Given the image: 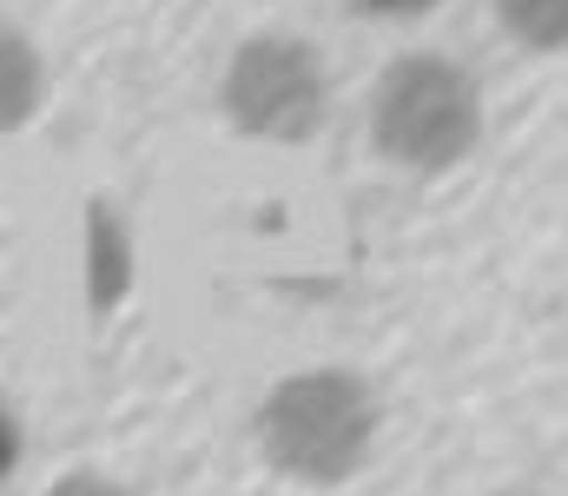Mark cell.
Masks as SVG:
<instances>
[{
  "mask_svg": "<svg viewBox=\"0 0 568 496\" xmlns=\"http://www.w3.org/2000/svg\"><path fill=\"white\" fill-rule=\"evenodd\" d=\"M140 279V252H133V225L120 219V205L106 192L87 199V312L93 318H113L126 305Z\"/></svg>",
  "mask_w": 568,
  "mask_h": 496,
  "instance_id": "277c9868",
  "label": "cell"
},
{
  "mask_svg": "<svg viewBox=\"0 0 568 496\" xmlns=\"http://www.w3.org/2000/svg\"><path fill=\"white\" fill-rule=\"evenodd\" d=\"M357 13H371V20H417L429 7H443V0H351Z\"/></svg>",
  "mask_w": 568,
  "mask_h": 496,
  "instance_id": "9c48e42d",
  "label": "cell"
},
{
  "mask_svg": "<svg viewBox=\"0 0 568 496\" xmlns=\"http://www.w3.org/2000/svg\"><path fill=\"white\" fill-rule=\"evenodd\" d=\"M483 87L463 60L449 53H397L377 87H371V146L390 165L436 179V172H456L483 146Z\"/></svg>",
  "mask_w": 568,
  "mask_h": 496,
  "instance_id": "7a4b0ae2",
  "label": "cell"
},
{
  "mask_svg": "<svg viewBox=\"0 0 568 496\" xmlns=\"http://www.w3.org/2000/svg\"><path fill=\"white\" fill-rule=\"evenodd\" d=\"M496 496H523V490H496Z\"/></svg>",
  "mask_w": 568,
  "mask_h": 496,
  "instance_id": "30bf717a",
  "label": "cell"
},
{
  "mask_svg": "<svg viewBox=\"0 0 568 496\" xmlns=\"http://www.w3.org/2000/svg\"><path fill=\"white\" fill-rule=\"evenodd\" d=\"M219 113L232 133L258 140V146H304L331 120V67L311 40L265 27V33L239 40V53L225 60Z\"/></svg>",
  "mask_w": 568,
  "mask_h": 496,
  "instance_id": "3957f363",
  "label": "cell"
},
{
  "mask_svg": "<svg viewBox=\"0 0 568 496\" xmlns=\"http://www.w3.org/2000/svg\"><path fill=\"white\" fill-rule=\"evenodd\" d=\"M47 496H133L120 477H100V470H67V477H53Z\"/></svg>",
  "mask_w": 568,
  "mask_h": 496,
  "instance_id": "52a82bcc",
  "label": "cell"
},
{
  "mask_svg": "<svg viewBox=\"0 0 568 496\" xmlns=\"http://www.w3.org/2000/svg\"><path fill=\"white\" fill-rule=\"evenodd\" d=\"M20 444H27V437H20V417H13V404L0 397V490H7L13 470H20Z\"/></svg>",
  "mask_w": 568,
  "mask_h": 496,
  "instance_id": "ba28073f",
  "label": "cell"
},
{
  "mask_svg": "<svg viewBox=\"0 0 568 496\" xmlns=\"http://www.w3.org/2000/svg\"><path fill=\"white\" fill-rule=\"evenodd\" d=\"M47 107V53L0 20V140L27 133Z\"/></svg>",
  "mask_w": 568,
  "mask_h": 496,
  "instance_id": "5b68a950",
  "label": "cell"
},
{
  "mask_svg": "<svg viewBox=\"0 0 568 496\" xmlns=\"http://www.w3.org/2000/svg\"><path fill=\"white\" fill-rule=\"evenodd\" d=\"M496 20L523 53H562L568 40V0H496Z\"/></svg>",
  "mask_w": 568,
  "mask_h": 496,
  "instance_id": "8992f818",
  "label": "cell"
},
{
  "mask_svg": "<svg viewBox=\"0 0 568 496\" xmlns=\"http://www.w3.org/2000/svg\"><path fill=\"white\" fill-rule=\"evenodd\" d=\"M252 437H258V457L278 470L284 484L337 490V484H351L371 464V451L384 437L377 384L364 371H344V364L291 371L258 397Z\"/></svg>",
  "mask_w": 568,
  "mask_h": 496,
  "instance_id": "6da1fadb",
  "label": "cell"
}]
</instances>
